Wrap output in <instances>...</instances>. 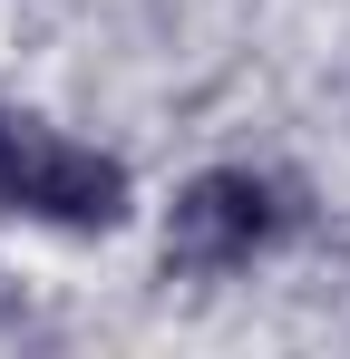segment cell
I'll return each mask as SVG.
<instances>
[{
  "label": "cell",
  "instance_id": "obj_1",
  "mask_svg": "<svg viewBox=\"0 0 350 359\" xmlns=\"http://www.w3.org/2000/svg\"><path fill=\"white\" fill-rule=\"evenodd\" d=\"M0 214L10 224H49V233H117L136 214V175L108 146H78L49 117L0 107Z\"/></svg>",
  "mask_w": 350,
  "mask_h": 359
},
{
  "label": "cell",
  "instance_id": "obj_2",
  "mask_svg": "<svg viewBox=\"0 0 350 359\" xmlns=\"http://www.w3.org/2000/svg\"><path fill=\"white\" fill-rule=\"evenodd\" d=\"M292 224H302L292 184L253 175V165H205V175L175 184L156 252H166V272H185V282H224L243 262H263L273 243H292Z\"/></svg>",
  "mask_w": 350,
  "mask_h": 359
}]
</instances>
